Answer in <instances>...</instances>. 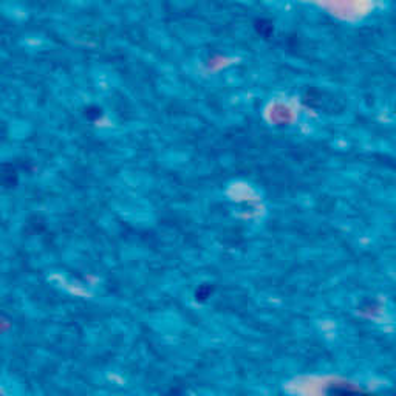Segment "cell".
<instances>
[{"label": "cell", "mask_w": 396, "mask_h": 396, "mask_svg": "<svg viewBox=\"0 0 396 396\" xmlns=\"http://www.w3.org/2000/svg\"><path fill=\"white\" fill-rule=\"evenodd\" d=\"M326 396H373L370 393H364L358 389H354L348 384H333L326 387L325 390Z\"/></svg>", "instance_id": "6da1fadb"}]
</instances>
